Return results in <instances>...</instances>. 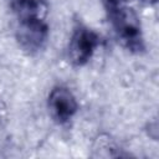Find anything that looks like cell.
I'll list each match as a JSON object with an SVG mask.
<instances>
[{
	"label": "cell",
	"mask_w": 159,
	"mask_h": 159,
	"mask_svg": "<svg viewBox=\"0 0 159 159\" xmlns=\"http://www.w3.org/2000/svg\"><path fill=\"white\" fill-rule=\"evenodd\" d=\"M120 43L130 52L139 53L144 50L142 25L137 12L127 4L107 14Z\"/></svg>",
	"instance_id": "6da1fadb"
},
{
	"label": "cell",
	"mask_w": 159,
	"mask_h": 159,
	"mask_svg": "<svg viewBox=\"0 0 159 159\" xmlns=\"http://www.w3.org/2000/svg\"><path fill=\"white\" fill-rule=\"evenodd\" d=\"M98 45V35L87 26L78 25L73 30V34L68 43V58L71 63L78 67L86 65L91 60Z\"/></svg>",
	"instance_id": "7a4b0ae2"
},
{
	"label": "cell",
	"mask_w": 159,
	"mask_h": 159,
	"mask_svg": "<svg viewBox=\"0 0 159 159\" xmlns=\"http://www.w3.org/2000/svg\"><path fill=\"white\" fill-rule=\"evenodd\" d=\"M48 37V26L46 20L19 21L16 29V40L20 47L27 53L40 51Z\"/></svg>",
	"instance_id": "3957f363"
},
{
	"label": "cell",
	"mask_w": 159,
	"mask_h": 159,
	"mask_svg": "<svg viewBox=\"0 0 159 159\" xmlns=\"http://www.w3.org/2000/svg\"><path fill=\"white\" fill-rule=\"evenodd\" d=\"M47 107L52 119L58 124H63L76 114L78 103L73 93L67 87L56 86L48 94Z\"/></svg>",
	"instance_id": "277c9868"
},
{
	"label": "cell",
	"mask_w": 159,
	"mask_h": 159,
	"mask_svg": "<svg viewBox=\"0 0 159 159\" xmlns=\"http://www.w3.org/2000/svg\"><path fill=\"white\" fill-rule=\"evenodd\" d=\"M11 9L19 21L45 20L47 5L43 0H11Z\"/></svg>",
	"instance_id": "5b68a950"
},
{
	"label": "cell",
	"mask_w": 159,
	"mask_h": 159,
	"mask_svg": "<svg viewBox=\"0 0 159 159\" xmlns=\"http://www.w3.org/2000/svg\"><path fill=\"white\" fill-rule=\"evenodd\" d=\"M102 4H103V7H104L106 12L109 14V12L114 11L116 9L127 4V0H102Z\"/></svg>",
	"instance_id": "8992f818"
},
{
	"label": "cell",
	"mask_w": 159,
	"mask_h": 159,
	"mask_svg": "<svg viewBox=\"0 0 159 159\" xmlns=\"http://www.w3.org/2000/svg\"><path fill=\"white\" fill-rule=\"evenodd\" d=\"M7 123V111L5 104L0 101V137H1V132L5 129Z\"/></svg>",
	"instance_id": "52a82bcc"
},
{
	"label": "cell",
	"mask_w": 159,
	"mask_h": 159,
	"mask_svg": "<svg viewBox=\"0 0 159 159\" xmlns=\"http://www.w3.org/2000/svg\"><path fill=\"white\" fill-rule=\"evenodd\" d=\"M142 2H144V4H147V5H152V4H155L158 0H140Z\"/></svg>",
	"instance_id": "ba28073f"
}]
</instances>
